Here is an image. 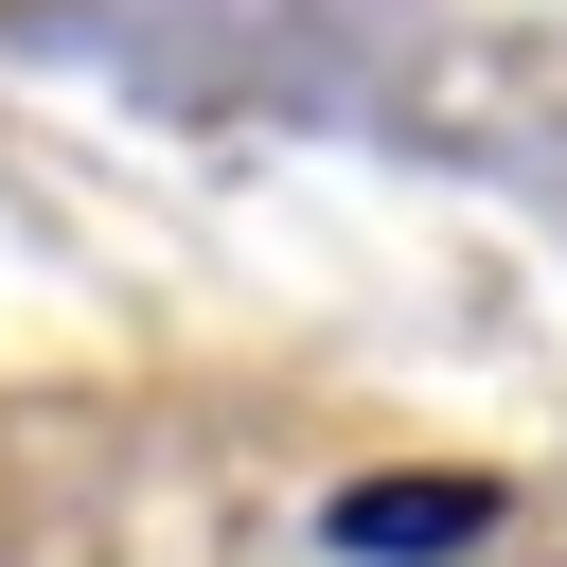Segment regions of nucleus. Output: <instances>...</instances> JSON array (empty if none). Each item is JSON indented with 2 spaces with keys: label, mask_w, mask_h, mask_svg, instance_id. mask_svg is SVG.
Returning <instances> with one entry per match:
<instances>
[{
  "label": "nucleus",
  "mask_w": 567,
  "mask_h": 567,
  "mask_svg": "<svg viewBox=\"0 0 567 567\" xmlns=\"http://www.w3.org/2000/svg\"><path fill=\"white\" fill-rule=\"evenodd\" d=\"M319 532H337L354 567H443L461 532H496V478H354Z\"/></svg>",
  "instance_id": "obj_1"
}]
</instances>
